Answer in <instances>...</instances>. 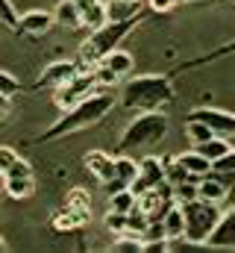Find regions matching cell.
<instances>
[{"instance_id": "obj_1", "label": "cell", "mask_w": 235, "mask_h": 253, "mask_svg": "<svg viewBox=\"0 0 235 253\" xmlns=\"http://www.w3.org/2000/svg\"><path fill=\"white\" fill-rule=\"evenodd\" d=\"M115 109V97L109 91H91L88 97H82L79 103L62 109L59 121L47 126L41 135H36V144H44V141H56V138H65L71 132H79V129H88V126L100 124L109 112Z\"/></svg>"}, {"instance_id": "obj_2", "label": "cell", "mask_w": 235, "mask_h": 253, "mask_svg": "<svg viewBox=\"0 0 235 253\" xmlns=\"http://www.w3.org/2000/svg\"><path fill=\"white\" fill-rule=\"evenodd\" d=\"M174 97V77L171 74H147L132 77L120 91V106L132 112H159Z\"/></svg>"}, {"instance_id": "obj_3", "label": "cell", "mask_w": 235, "mask_h": 253, "mask_svg": "<svg viewBox=\"0 0 235 253\" xmlns=\"http://www.w3.org/2000/svg\"><path fill=\"white\" fill-rule=\"evenodd\" d=\"M147 18V12H138V15H132V18H123V21H106L103 27H97V30H91V36L79 44V65L82 68H94V65L100 62L109 50H115L120 47V42L141 24Z\"/></svg>"}, {"instance_id": "obj_4", "label": "cell", "mask_w": 235, "mask_h": 253, "mask_svg": "<svg viewBox=\"0 0 235 253\" xmlns=\"http://www.w3.org/2000/svg\"><path fill=\"white\" fill-rule=\"evenodd\" d=\"M168 135V118L162 112H138L118 141V153H132L138 147L156 144Z\"/></svg>"}, {"instance_id": "obj_5", "label": "cell", "mask_w": 235, "mask_h": 253, "mask_svg": "<svg viewBox=\"0 0 235 253\" xmlns=\"http://www.w3.org/2000/svg\"><path fill=\"white\" fill-rule=\"evenodd\" d=\"M179 206H182V215H185V242L188 245H206L209 233L215 230V224L224 215L221 212V203L194 197V200H185Z\"/></svg>"}, {"instance_id": "obj_6", "label": "cell", "mask_w": 235, "mask_h": 253, "mask_svg": "<svg viewBox=\"0 0 235 253\" xmlns=\"http://www.w3.org/2000/svg\"><path fill=\"white\" fill-rule=\"evenodd\" d=\"M100 83H97V68H85V71H77L65 85L56 88V106L59 109H68L74 103H79L82 97H88L91 91H97Z\"/></svg>"}, {"instance_id": "obj_7", "label": "cell", "mask_w": 235, "mask_h": 253, "mask_svg": "<svg viewBox=\"0 0 235 253\" xmlns=\"http://www.w3.org/2000/svg\"><path fill=\"white\" fill-rule=\"evenodd\" d=\"M188 118H197L209 126L215 135H224V138H233L235 141V115L233 112H224V109H212V106H200V109H191Z\"/></svg>"}, {"instance_id": "obj_8", "label": "cell", "mask_w": 235, "mask_h": 253, "mask_svg": "<svg viewBox=\"0 0 235 253\" xmlns=\"http://www.w3.org/2000/svg\"><path fill=\"white\" fill-rule=\"evenodd\" d=\"M53 27H56V18H53V12H44V9H30V12L18 15L15 33H18V36L39 39V36H47Z\"/></svg>"}, {"instance_id": "obj_9", "label": "cell", "mask_w": 235, "mask_h": 253, "mask_svg": "<svg viewBox=\"0 0 235 253\" xmlns=\"http://www.w3.org/2000/svg\"><path fill=\"white\" fill-rule=\"evenodd\" d=\"M162 183H165V159H159V156H144V159L138 162V177H135V183H132L129 189L135 191V197H138L141 191L156 189V186H162Z\"/></svg>"}, {"instance_id": "obj_10", "label": "cell", "mask_w": 235, "mask_h": 253, "mask_svg": "<svg viewBox=\"0 0 235 253\" xmlns=\"http://www.w3.org/2000/svg\"><path fill=\"white\" fill-rule=\"evenodd\" d=\"M135 177H138V162L129 159V153H118L115 156V174H112L109 183H103V189H106V194L129 189V186L135 183Z\"/></svg>"}, {"instance_id": "obj_11", "label": "cell", "mask_w": 235, "mask_h": 253, "mask_svg": "<svg viewBox=\"0 0 235 253\" xmlns=\"http://www.w3.org/2000/svg\"><path fill=\"white\" fill-rule=\"evenodd\" d=\"M206 248H221V251H235V206L230 212L221 215V221L215 224V230L206 239Z\"/></svg>"}, {"instance_id": "obj_12", "label": "cell", "mask_w": 235, "mask_h": 253, "mask_svg": "<svg viewBox=\"0 0 235 253\" xmlns=\"http://www.w3.org/2000/svg\"><path fill=\"white\" fill-rule=\"evenodd\" d=\"M77 71H79V62H53L41 71V77L33 83V88H36V91H39V88H59V85H65Z\"/></svg>"}, {"instance_id": "obj_13", "label": "cell", "mask_w": 235, "mask_h": 253, "mask_svg": "<svg viewBox=\"0 0 235 253\" xmlns=\"http://www.w3.org/2000/svg\"><path fill=\"white\" fill-rule=\"evenodd\" d=\"M77 6H79V21L88 30H97V27H103L109 21L106 0H77Z\"/></svg>"}, {"instance_id": "obj_14", "label": "cell", "mask_w": 235, "mask_h": 253, "mask_svg": "<svg viewBox=\"0 0 235 253\" xmlns=\"http://www.w3.org/2000/svg\"><path fill=\"white\" fill-rule=\"evenodd\" d=\"M85 168H88L100 183H109L112 174H115V156H109V153H103V150H91V153H85Z\"/></svg>"}, {"instance_id": "obj_15", "label": "cell", "mask_w": 235, "mask_h": 253, "mask_svg": "<svg viewBox=\"0 0 235 253\" xmlns=\"http://www.w3.org/2000/svg\"><path fill=\"white\" fill-rule=\"evenodd\" d=\"M97 65H100V68H106L112 77H118V80H120V77L132 74V68H135V59H132L126 50L115 47V50H109V53H106V56H103V59H100Z\"/></svg>"}, {"instance_id": "obj_16", "label": "cell", "mask_w": 235, "mask_h": 253, "mask_svg": "<svg viewBox=\"0 0 235 253\" xmlns=\"http://www.w3.org/2000/svg\"><path fill=\"white\" fill-rule=\"evenodd\" d=\"M162 227H165V239L168 242H176V239H185V215H182V206L179 203H171L162 215Z\"/></svg>"}, {"instance_id": "obj_17", "label": "cell", "mask_w": 235, "mask_h": 253, "mask_svg": "<svg viewBox=\"0 0 235 253\" xmlns=\"http://www.w3.org/2000/svg\"><path fill=\"white\" fill-rule=\"evenodd\" d=\"M233 53H235V39H233V42H227V44H221V47H215L212 53H203V56H197V59H188V62L176 65L174 71H171V77L182 74V71H194V68H203V65H209V62H218V59H224V56H233Z\"/></svg>"}, {"instance_id": "obj_18", "label": "cell", "mask_w": 235, "mask_h": 253, "mask_svg": "<svg viewBox=\"0 0 235 253\" xmlns=\"http://www.w3.org/2000/svg\"><path fill=\"white\" fill-rule=\"evenodd\" d=\"M227 183L221 180V177H215L212 171L206 174V177H200V183H197V194L203 197V200H212V203H224L227 200Z\"/></svg>"}, {"instance_id": "obj_19", "label": "cell", "mask_w": 235, "mask_h": 253, "mask_svg": "<svg viewBox=\"0 0 235 253\" xmlns=\"http://www.w3.org/2000/svg\"><path fill=\"white\" fill-rule=\"evenodd\" d=\"M176 162L194 177V180H200V177H206L209 171H212V159H206L200 150H188V153H179L176 156Z\"/></svg>"}, {"instance_id": "obj_20", "label": "cell", "mask_w": 235, "mask_h": 253, "mask_svg": "<svg viewBox=\"0 0 235 253\" xmlns=\"http://www.w3.org/2000/svg\"><path fill=\"white\" fill-rule=\"evenodd\" d=\"M233 138H224V135H212V138H206V141H200V144H194V150H200L206 159H212V162H218L221 156H227L230 150H233Z\"/></svg>"}, {"instance_id": "obj_21", "label": "cell", "mask_w": 235, "mask_h": 253, "mask_svg": "<svg viewBox=\"0 0 235 253\" xmlns=\"http://www.w3.org/2000/svg\"><path fill=\"white\" fill-rule=\"evenodd\" d=\"M3 191H6V197H15V200L33 197L36 194V177H3Z\"/></svg>"}, {"instance_id": "obj_22", "label": "cell", "mask_w": 235, "mask_h": 253, "mask_svg": "<svg viewBox=\"0 0 235 253\" xmlns=\"http://www.w3.org/2000/svg\"><path fill=\"white\" fill-rule=\"evenodd\" d=\"M53 18H56V27H65V30H77V27H82L77 0H62V3L56 6V12H53Z\"/></svg>"}, {"instance_id": "obj_23", "label": "cell", "mask_w": 235, "mask_h": 253, "mask_svg": "<svg viewBox=\"0 0 235 253\" xmlns=\"http://www.w3.org/2000/svg\"><path fill=\"white\" fill-rule=\"evenodd\" d=\"M88 218L82 215V212H77V209H71L68 203H65V209H59L56 215H53V230L59 233H71V230H77V227H82Z\"/></svg>"}, {"instance_id": "obj_24", "label": "cell", "mask_w": 235, "mask_h": 253, "mask_svg": "<svg viewBox=\"0 0 235 253\" xmlns=\"http://www.w3.org/2000/svg\"><path fill=\"white\" fill-rule=\"evenodd\" d=\"M135 203H138V197L132 189H120L109 194V212H132Z\"/></svg>"}, {"instance_id": "obj_25", "label": "cell", "mask_w": 235, "mask_h": 253, "mask_svg": "<svg viewBox=\"0 0 235 253\" xmlns=\"http://www.w3.org/2000/svg\"><path fill=\"white\" fill-rule=\"evenodd\" d=\"M185 135L191 138V144H200V141L212 138L215 132H212L209 126L203 124V121H197V118H188V124H185Z\"/></svg>"}, {"instance_id": "obj_26", "label": "cell", "mask_w": 235, "mask_h": 253, "mask_svg": "<svg viewBox=\"0 0 235 253\" xmlns=\"http://www.w3.org/2000/svg\"><path fill=\"white\" fill-rule=\"evenodd\" d=\"M144 251V242L138 236H118V242L112 245V253H141Z\"/></svg>"}, {"instance_id": "obj_27", "label": "cell", "mask_w": 235, "mask_h": 253, "mask_svg": "<svg viewBox=\"0 0 235 253\" xmlns=\"http://www.w3.org/2000/svg\"><path fill=\"white\" fill-rule=\"evenodd\" d=\"M71 209H77V212H82L85 218H88V212H91V197L85 194V189H74L68 194V200H65Z\"/></svg>"}, {"instance_id": "obj_28", "label": "cell", "mask_w": 235, "mask_h": 253, "mask_svg": "<svg viewBox=\"0 0 235 253\" xmlns=\"http://www.w3.org/2000/svg\"><path fill=\"white\" fill-rule=\"evenodd\" d=\"M18 91H24V85L9 74V71H0V94H6V97H15Z\"/></svg>"}, {"instance_id": "obj_29", "label": "cell", "mask_w": 235, "mask_h": 253, "mask_svg": "<svg viewBox=\"0 0 235 253\" xmlns=\"http://www.w3.org/2000/svg\"><path fill=\"white\" fill-rule=\"evenodd\" d=\"M194 197H200V194H197V183H194V180L174 186V200H176V203H185V200H194Z\"/></svg>"}, {"instance_id": "obj_30", "label": "cell", "mask_w": 235, "mask_h": 253, "mask_svg": "<svg viewBox=\"0 0 235 253\" xmlns=\"http://www.w3.org/2000/svg\"><path fill=\"white\" fill-rule=\"evenodd\" d=\"M126 215H129V212H109V215H106L109 233H115V236H123V233H126Z\"/></svg>"}, {"instance_id": "obj_31", "label": "cell", "mask_w": 235, "mask_h": 253, "mask_svg": "<svg viewBox=\"0 0 235 253\" xmlns=\"http://www.w3.org/2000/svg\"><path fill=\"white\" fill-rule=\"evenodd\" d=\"M0 24L9 27V30H15V24H18V12H15V6H12V0H0Z\"/></svg>"}, {"instance_id": "obj_32", "label": "cell", "mask_w": 235, "mask_h": 253, "mask_svg": "<svg viewBox=\"0 0 235 253\" xmlns=\"http://www.w3.org/2000/svg\"><path fill=\"white\" fill-rule=\"evenodd\" d=\"M15 159H18V153L12 150V147H6V144H0V177L15 165Z\"/></svg>"}, {"instance_id": "obj_33", "label": "cell", "mask_w": 235, "mask_h": 253, "mask_svg": "<svg viewBox=\"0 0 235 253\" xmlns=\"http://www.w3.org/2000/svg\"><path fill=\"white\" fill-rule=\"evenodd\" d=\"M3 177H33V168H30V162H24V159L18 156V159H15V165H12Z\"/></svg>"}, {"instance_id": "obj_34", "label": "cell", "mask_w": 235, "mask_h": 253, "mask_svg": "<svg viewBox=\"0 0 235 253\" xmlns=\"http://www.w3.org/2000/svg\"><path fill=\"white\" fill-rule=\"evenodd\" d=\"M168 248H171L168 239H153V242H144V251L141 253H165Z\"/></svg>"}, {"instance_id": "obj_35", "label": "cell", "mask_w": 235, "mask_h": 253, "mask_svg": "<svg viewBox=\"0 0 235 253\" xmlns=\"http://www.w3.org/2000/svg\"><path fill=\"white\" fill-rule=\"evenodd\" d=\"M147 3H150V12H168L176 6V0H147Z\"/></svg>"}, {"instance_id": "obj_36", "label": "cell", "mask_w": 235, "mask_h": 253, "mask_svg": "<svg viewBox=\"0 0 235 253\" xmlns=\"http://www.w3.org/2000/svg\"><path fill=\"white\" fill-rule=\"evenodd\" d=\"M188 3H203V0H176V6H188Z\"/></svg>"}, {"instance_id": "obj_37", "label": "cell", "mask_w": 235, "mask_h": 253, "mask_svg": "<svg viewBox=\"0 0 235 253\" xmlns=\"http://www.w3.org/2000/svg\"><path fill=\"white\" fill-rule=\"evenodd\" d=\"M6 251V242H3V236H0V253Z\"/></svg>"}, {"instance_id": "obj_38", "label": "cell", "mask_w": 235, "mask_h": 253, "mask_svg": "<svg viewBox=\"0 0 235 253\" xmlns=\"http://www.w3.org/2000/svg\"><path fill=\"white\" fill-rule=\"evenodd\" d=\"M3 197H6V191H3V189H0V200H3Z\"/></svg>"}, {"instance_id": "obj_39", "label": "cell", "mask_w": 235, "mask_h": 253, "mask_svg": "<svg viewBox=\"0 0 235 253\" xmlns=\"http://www.w3.org/2000/svg\"><path fill=\"white\" fill-rule=\"evenodd\" d=\"M230 3H235V0H230Z\"/></svg>"}]
</instances>
